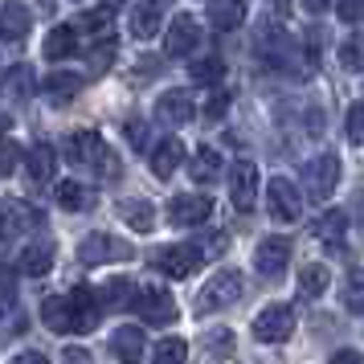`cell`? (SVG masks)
<instances>
[{
  "instance_id": "1",
  "label": "cell",
  "mask_w": 364,
  "mask_h": 364,
  "mask_svg": "<svg viewBox=\"0 0 364 364\" xmlns=\"http://www.w3.org/2000/svg\"><path fill=\"white\" fill-rule=\"evenodd\" d=\"M66 160L70 164H82V168H95L99 176H119V164H115V151L102 144L99 132H90V127H82V132L66 135Z\"/></svg>"
},
{
  "instance_id": "2",
  "label": "cell",
  "mask_w": 364,
  "mask_h": 364,
  "mask_svg": "<svg viewBox=\"0 0 364 364\" xmlns=\"http://www.w3.org/2000/svg\"><path fill=\"white\" fill-rule=\"evenodd\" d=\"M242 274L237 270H217L213 279L205 282L197 291V315H209V311H221V307H230L233 299L242 295Z\"/></svg>"
},
{
  "instance_id": "3",
  "label": "cell",
  "mask_w": 364,
  "mask_h": 364,
  "mask_svg": "<svg viewBox=\"0 0 364 364\" xmlns=\"http://www.w3.org/2000/svg\"><path fill=\"white\" fill-rule=\"evenodd\" d=\"M132 307L148 328H168V323H176V299L168 295V291H160V287H139Z\"/></svg>"
},
{
  "instance_id": "4",
  "label": "cell",
  "mask_w": 364,
  "mask_h": 364,
  "mask_svg": "<svg viewBox=\"0 0 364 364\" xmlns=\"http://www.w3.org/2000/svg\"><path fill=\"white\" fill-rule=\"evenodd\" d=\"M200 262H205V250L200 246H164L151 254V266L160 274H168V279H188Z\"/></svg>"
},
{
  "instance_id": "5",
  "label": "cell",
  "mask_w": 364,
  "mask_h": 364,
  "mask_svg": "<svg viewBox=\"0 0 364 364\" xmlns=\"http://www.w3.org/2000/svg\"><path fill=\"white\" fill-rule=\"evenodd\" d=\"M336 181H340V156H336V151H323V156L307 160L303 184H307V197L311 200H328L331 188H336Z\"/></svg>"
},
{
  "instance_id": "6",
  "label": "cell",
  "mask_w": 364,
  "mask_h": 364,
  "mask_svg": "<svg viewBox=\"0 0 364 364\" xmlns=\"http://www.w3.org/2000/svg\"><path fill=\"white\" fill-rule=\"evenodd\" d=\"M209 217H213V197L209 193H181V197L168 200V221L181 225V230H193Z\"/></svg>"
},
{
  "instance_id": "7",
  "label": "cell",
  "mask_w": 364,
  "mask_h": 364,
  "mask_svg": "<svg viewBox=\"0 0 364 364\" xmlns=\"http://www.w3.org/2000/svg\"><path fill=\"white\" fill-rule=\"evenodd\" d=\"M291 331H295V311H291L287 303H270V307H262L258 319H254V336H258L262 344H282Z\"/></svg>"
},
{
  "instance_id": "8",
  "label": "cell",
  "mask_w": 364,
  "mask_h": 364,
  "mask_svg": "<svg viewBox=\"0 0 364 364\" xmlns=\"http://www.w3.org/2000/svg\"><path fill=\"white\" fill-rule=\"evenodd\" d=\"M66 307H70V331H78V336L95 331V323H99V315H102L95 287H74L66 295Z\"/></svg>"
},
{
  "instance_id": "9",
  "label": "cell",
  "mask_w": 364,
  "mask_h": 364,
  "mask_svg": "<svg viewBox=\"0 0 364 364\" xmlns=\"http://www.w3.org/2000/svg\"><path fill=\"white\" fill-rule=\"evenodd\" d=\"M266 209H270L274 221H299V213H303L299 188L287 176H274V181L266 184Z\"/></svg>"
},
{
  "instance_id": "10",
  "label": "cell",
  "mask_w": 364,
  "mask_h": 364,
  "mask_svg": "<svg viewBox=\"0 0 364 364\" xmlns=\"http://www.w3.org/2000/svg\"><path fill=\"white\" fill-rule=\"evenodd\" d=\"M230 200H233V209H242V213L254 209V200H258V164H254V160H237V164H233Z\"/></svg>"
},
{
  "instance_id": "11",
  "label": "cell",
  "mask_w": 364,
  "mask_h": 364,
  "mask_svg": "<svg viewBox=\"0 0 364 364\" xmlns=\"http://www.w3.org/2000/svg\"><path fill=\"white\" fill-rule=\"evenodd\" d=\"M78 258L82 266H102V262H119V258H132V250L115 242L111 233H90L82 237V246H78Z\"/></svg>"
},
{
  "instance_id": "12",
  "label": "cell",
  "mask_w": 364,
  "mask_h": 364,
  "mask_svg": "<svg viewBox=\"0 0 364 364\" xmlns=\"http://www.w3.org/2000/svg\"><path fill=\"white\" fill-rule=\"evenodd\" d=\"M291 262V237H262L258 242V254H254V266L262 279H279Z\"/></svg>"
},
{
  "instance_id": "13",
  "label": "cell",
  "mask_w": 364,
  "mask_h": 364,
  "mask_svg": "<svg viewBox=\"0 0 364 364\" xmlns=\"http://www.w3.org/2000/svg\"><path fill=\"white\" fill-rule=\"evenodd\" d=\"M193 115H197V102H193L188 90H168V95L156 99V119H160L164 127H184Z\"/></svg>"
},
{
  "instance_id": "14",
  "label": "cell",
  "mask_w": 364,
  "mask_h": 364,
  "mask_svg": "<svg viewBox=\"0 0 364 364\" xmlns=\"http://www.w3.org/2000/svg\"><path fill=\"white\" fill-rule=\"evenodd\" d=\"M41 225V213H37L33 205H25V200H0V237H17V233L33 230Z\"/></svg>"
},
{
  "instance_id": "15",
  "label": "cell",
  "mask_w": 364,
  "mask_h": 364,
  "mask_svg": "<svg viewBox=\"0 0 364 364\" xmlns=\"http://www.w3.org/2000/svg\"><path fill=\"white\" fill-rule=\"evenodd\" d=\"M197 41H200L197 21L188 17V13H181V17L168 25V33H164V58H184V53H193L197 50Z\"/></svg>"
},
{
  "instance_id": "16",
  "label": "cell",
  "mask_w": 364,
  "mask_h": 364,
  "mask_svg": "<svg viewBox=\"0 0 364 364\" xmlns=\"http://www.w3.org/2000/svg\"><path fill=\"white\" fill-rule=\"evenodd\" d=\"M111 356L123 360V364H139L144 356H148V340H144V331L135 328V323L119 328L115 336H111Z\"/></svg>"
},
{
  "instance_id": "17",
  "label": "cell",
  "mask_w": 364,
  "mask_h": 364,
  "mask_svg": "<svg viewBox=\"0 0 364 364\" xmlns=\"http://www.w3.org/2000/svg\"><path fill=\"white\" fill-rule=\"evenodd\" d=\"M164 9H168V0H139L132 13V33L139 41H151L160 33V25H164Z\"/></svg>"
},
{
  "instance_id": "18",
  "label": "cell",
  "mask_w": 364,
  "mask_h": 364,
  "mask_svg": "<svg viewBox=\"0 0 364 364\" xmlns=\"http://www.w3.org/2000/svg\"><path fill=\"white\" fill-rule=\"evenodd\" d=\"M33 29V13L21 0H0V37L9 41H25V33Z\"/></svg>"
},
{
  "instance_id": "19",
  "label": "cell",
  "mask_w": 364,
  "mask_h": 364,
  "mask_svg": "<svg viewBox=\"0 0 364 364\" xmlns=\"http://www.w3.org/2000/svg\"><path fill=\"white\" fill-rule=\"evenodd\" d=\"M0 90H4L9 99H17V102H25L29 95H37V74H33V66H29V62H17L13 70H4Z\"/></svg>"
},
{
  "instance_id": "20",
  "label": "cell",
  "mask_w": 364,
  "mask_h": 364,
  "mask_svg": "<svg viewBox=\"0 0 364 364\" xmlns=\"http://www.w3.org/2000/svg\"><path fill=\"white\" fill-rule=\"evenodd\" d=\"M82 90V74H70V70H53L50 78L41 82V95L53 102V107H62V102H70L74 95Z\"/></svg>"
},
{
  "instance_id": "21",
  "label": "cell",
  "mask_w": 364,
  "mask_h": 364,
  "mask_svg": "<svg viewBox=\"0 0 364 364\" xmlns=\"http://www.w3.org/2000/svg\"><path fill=\"white\" fill-rule=\"evenodd\" d=\"M181 160H184V144L176 135H168V139H160L156 151H151V172H156L160 181H168V176L181 168Z\"/></svg>"
},
{
  "instance_id": "22",
  "label": "cell",
  "mask_w": 364,
  "mask_h": 364,
  "mask_svg": "<svg viewBox=\"0 0 364 364\" xmlns=\"http://www.w3.org/2000/svg\"><path fill=\"white\" fill-rule=\"evenodd\" d=\"M205 13H209V25L225 33V29H237L246 21V0H209Z\"/></svg>"
},
{
  "instance_id": "23",
  "label": "cell",
  "mask_w": 364,
  "mask_h": 364,
  "mask_svg": "<svg viewBox=\"0 0 364 364\" xmlns=\"http://www.w3.org/2000/svg\"><path fill=\"white\" fill-rule=\"evenodd\" d=\"M53 168H58L53 148L46 144V139H37L33 148H29V156H25V172H29V181H33V184H50L53 181Z\"/></svg>"
},
{
  "instance_id": "24",
  "label": "cell",
  "mask_w": 364,
  "mask_h": 364,
  "mask_svg": "<svg viewBox=\"0 0 364 364\" xmlns=\"http://www.w3.org/2000/svg\"><path fill=\"white\" fill-rule=\"evenodd\" d=\"M21 274H29V279H41V274H50V266H53V246L50 242H29V246L21 250Z\"/></svg>"
},
{
  "instance_id": "25",
  "label": "cell",
  "mask_w": 364,
  "mask_h": 364,
  "mask_svg": "<svg viewBox=\"0 0 364 364\" xmlns=\"http://www.w3.org/2000/svg\"><path fill=\"white\" fill-rule=\"evenodd\" d=\"M53 200H58V209H66V213H82V209H90L95 205V197H90V188L78 181H62L58 188H53Z\"/></svg>"
},
{
  "instance_id": "26",
  "label": "cell",
  "mask_w": 364,
  "mask_h": 364,
  "mask_svg": "<svg viewBox=\"0 0 364 364\" xmlns=\"http://www.w3.org/2000/svg\"><path fill=\"white\" fill-rule=\"evenodd\" d=\"M95 295H99V311H123V307L135 303V287L127 279H115V282H107L102 291H95Z\"/></svg>"
},
{
  "instance_id": "27",
  "label": "cell",
  "mask_w": 364,
  "mask_h": 364,
  "mask_svg": "<svg viewBox=\"0 0 364 364\" xmlns=\"http://www.w3.org/2000/svg\"><path fill=\"white\" fill-rule=\"evenodd\" d=\"M74 50H78V29H74V25L50 29V37H46V58H50V62H66Z\"/></svg>"
},
{
  "instance_id": "28",
  "label": "cell",
  "mask_w": 364,
  "mask_h": 364,
  "mask_svg": "<svg viewBox=\"0 0 364 364\" xmlns=\"http://www.w3.org/2000/svg\"><path fill=\"white\" fill-rule=\"evenodd\" d=\"M119 217H123L135 233H148L151 225H156V209H151L148 200H119Z\"/></svg>"
},
{
  "instance_id": "29",
  "label": "cell",
  "mask_w": 364,
  "mask_h": 364,
  "mask_svg": "<svg viewBox=\"0 0 364 364\" xmlns=\"http://www.w3.org/2000/svg\"><path fill=\"white\" fill-rule=\"evenodd\" d=\"M188 172H193V181L197 184H213L217 176H221V156H217V148H197Z\"/></svg>"
},
{
  "instance_id": "30",
  "label": "cell",
  "mask_w": 364,
  "mask_h": 364,
  "mask_svg": "<svg viewBox=\"0 0 364 364\" xmlns=\"http://www.w3.org/2000/svg\"><path fill=\"white\" fill-rule=\"evenodd\" d=\"M344 230H348V213H344V209L319 213V217H315V225H311V233H315V237H323V242H340Z\"/></svg>"
},
{
  "instance_id": "31",
  "label": "cell",
  "mask_w": 364,
  "mask_h": 364,
  "mask_svg": "<svg viewBox=\"0 0 364 364\" xmlns=\"http://www.w3.org/2000/svg\"><path fill=\"white\" fill-rule=\"evenodd\" d=\"M41 323H46L50 331H58V336H62V331H70V307H66V299H62V295L46 299V303H41Z\"/></svg>"
},
{
  "instance_id": "32",
  "label": "cell",
  "mask_w": 364,
  "mask_h": 364,
  "mask_svg": "<svg viewBox=\"0 0 364 364\" xmlns=\"http://www.w3.org/2000/svg\"><path fill=\"white\" fill-rule=\"evenodd\" d=\"M328 287H331V274L323 266H303V270H299V291L307 299H319Z\"/></svg>"
},
{
  "instance_id": "33",
  "label": "cell",
  "mask_w": 364,
  "mask_h": 364,
  "mask_svg": "<svg viewBox=\"0 0 364 364\" xmlns=\"http://www.w3.org/2000/svg\"><path fill=\"white\" fill-rule=\"evenodd\" d=\"M188 78H193V82H200V86H213V82H221V78H225V62H221V58H200V62H193V66H188Z\"/></svg>"
},
{
  "instance_id": "34",
  "label": "cell",
  "mask_w": 364,
  "mask_h": 364,
  "mask_svg": "<svg viewBox=\"0 0 364 364\" xmlns=\"http://www.w3.org/2000/svg\"><path fill=\"white\" fill-rule=\"evenodd\" d=\"M200 348H205V356L225 360V356H233V331L230 328H213L205 340H200Z\"/></svg>"
},
{
  "instance_id": "35",
  "label": "cell",
  "mask_w": 364,
  "mask_h": 364,
  "mask_svg": "<svg viewBox=\"0 0 364 364\" xmlns=\"http://www.w3.org/2000/svg\"><path fill=\"white\" fill-rule=\"evenodd\" d=\"M115 50H119V41L111 33L107 37H95V46H90V74H102V70L115 62Z\"/></svg>"
},
{
  "instance_id": "36",
  "label": "cell",
  "mask_w": 364,
  "mask_h": 364,
  "mask_svg": "<svg viewBox=\"0 0 364 364\" xmlns=\"http://www.w3.org/2000/svg\"><path fill=\"white\" fill-rule=\"evenodd\" d=\"M184 356H188V344H184V340H176V336H168V340H160V344H156L151 364H184Z\"/></svg>"
},
{
  "instance_id": "37",
  "label": "cell",
  "mask_w": 364,
  "mask_h": 364,
  "mask_svg": "<svg viewBox=\"0 0 364 364\" xmlns=\"http://www.w3.org/2000/svg\"><path fill=\"white\" fill-rule=\"evenodd\" d=\"M344 307L352 315H364V270H352L344 279Z\"/></svg>"
},
{
  "instance_id": "38",
  "label": "cell",
  "mask_w": 364,
  "mask_h": 364,
  "mask_svg": "<svg viewBox=\"0 0 364 364\" xmlns=\"http://www.w3.org/2000/svg\"><path fill=\"white\" fill-rule=\"evenodd\" d=\"M74 29H86V33H95V37H107V33H111V13H107V9L82 13V17L74 21Z\"/></svg>"
},
{
  "instance_id": "39",
  "label": "cell",
  "mask_w": 364,
  "mask_h": 364,
  "mask_svg": "<svg viewBox=\"0 0 364 364\" xmlns=\"http://www.w3.org/2000/svg\"><path fill=\"white\" fill-rule=\"evenodd\" d=\"M344 132H348V144H364V102H352L348 107Z\"/></svg>"
},
{
  "instance_id": "40",
  "label": "cell",
  "mask_w": 364,
  "mask_h": 364,
  "mask_svg": "<svg viewBox=\"0 0 364 364\" xmlns=\"http://www.w3.org/2000/svg\"><path fill=\"white\" fill-rule=\"evenodd\" d=\"M21 164V148L13 139H0V176H13Z\"/></svg>"
},
{
  "instance_id": "41",
  "label": "cell",
  "mask_w": 364,
  "mask_h": 364,
  "mask_svg": "<svg viewBox=\"0 0 364 364\" xmlns=\"http://www.w3.org/2000/svg\"><path fill=\"white\" fill-rule=\"evenodd\" d=\"M336 17L344 21V25H364V0H340Z\"/></svg>"
},
{
  "instance_id": "42",
  "label": "cell",
  "mask_w": 364,
  "mask_h": 364,
  "mask_svg": "<svg viewBox=\"0 0 364 364\" xmlns=\"http://www.w3.org/2000/svg\"><path fill=\"white\" fill-rule=\"evenodd\" d=\"M340 58H344V66H348V70H360V66H364V37L348 41L344 50H340Z\"/></svg>"
},
{
  "instance_id": "43",
  "label": "cell",
  "mask_w": 364,
  "mask_h": 364,
  "mask_svg": "<svg viewBox=\"0 0 364 364\" xmlns=\"http://www.w3.org/2000/svg\"><path fill=\"white\" fill-rule=\"evenodd\" d=\"M127 139H132L135 148H144V144H148V127H144L139 119H127Z\"/></svg>"
},
{
  "instance_id": "44",
  "label": "cell",
  "mask_w": 364,
  "mask_h": 364,
  "mask_svg": "<svg viewBox=\"0 0 364 364\" xmlns=\"http://www.w3.org/2000/svg\"><path fill=\"white\" fill-rule=\"evenodd\" d=\"M328 364H364V352H356V348H340Z\"/></svg>"
},
{
  "instance_id": "45",
  "label": "cell",
  "mask_w": 364,
  "mask_h": 364,
  "mask_svg": "<svg viewBox=\"0 0 364 364\" xmlns=\"http://www.w3.org/2000/svg\"><path fill=\"white\" fill-rule=\"evenodd\" d=\"M62 364H90V352H82V348H66V352H62Z\"/></svg>"
},
{
  "instance_id": "46",
  "label": "cell",
  "mask_w": 364,
  "mask_h": 364,
  "mask_svg": "<svg viewBox=\"0 0 364 364\" xmlns=\"http://www.w3.org/2000/svg\"><path fill=\"white\" fill-rule=\"evenodd\" d=\"M13 364H50V356H41V352H21V356H13Z\"/></svg>"
},
{
  "instance_id": "47",
  "label": "cell",
  "mask_w": 364,
  "mask_h": 364,
  "mask_svg": "<svg viewBox=\"0 0 364 364\" xmlns=\"http://www.w3.org/2000/svg\"><path fill=\"white\" fill-rule=\"evenodd\" d=\"M221 111H225V95H217V99L209 102V107H205V115H213V119L221 115Z\"/></svg>"
},
{
  "instance_id": "48",
  "label": "cell",
  "mask_w": 364,
  "mask_h": 364,
  "mask_svg": "<svg viewBox=\"0 0 364 364\" xmlns=\"http://www.w3.org/2000/svg\"><path fill=\"white\" fill-rule=\"evenodd\" d=\"M328 4H331V0H303V9H307V13H323Z\"/></svg>"
},
{
  "instance_id": "49",
  "label": "cell",
  "mask_w": 364,
  "mask_h": 364,
  "mask_svg": "<svg viewBox=\"0 0 364 364\" xmlns=\"http://www.w3.org/2000/svg\"><path fill=\"white\" fill-rule=\"evenodd\" d=\"M9 127H13V119H9V115H4V111H0V139L9 135Z\"/></svg>"
},
{
  "instance_id": "50",
  "label": "cell",
  "mask_w": 364,
  "mask_h": 364,
  "mask_svg": "<svg viewBox=\"0 0 364 364\" xmlns=\"http://www.w3.org/2000/svg\"><path fill=\"white\" fill-rule=\"evenodd\" d=\"M102 4H107V13H115V9L123 4V0H102Z\"/></svg>"
},
{
  "instance_id": "51",
  "label": "cell",
  "mask_w": 364,
  "mask_h": 364,
  "mask_svg": "<svg viewBox=\"0 0 364 364\" xmlns=\"http://www.w3.org/2000/svg\"><path fill=\"white\" fill-rule=\"evenodd\" d=\"M279 9H287V0H279Z\"/></svg>"
},
{
  "instance_id": "52",
  "label": "cell",
  "mask_w": 364,
  "mask_h": 364,
  "mask_svg": "<svg viewBox=\"0 0 364 364\" xmlns=\"http://www.w3.org/2000/svg\"><path fill=\"white\" fill-rule=\"evenodd\" d=\"M0 279H4V266H0Z\"/></svg>"
}]
</instances>
